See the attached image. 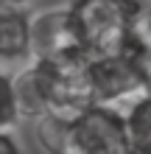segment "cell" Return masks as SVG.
<instances>
[{
	"label": "cell",
	"instance_id": "cell-4",
	"mask_svg": "<svg viewBox=\"0 0 151 154\" xmlns=\"http://www.w3.org/2000/svg\"><path fill=\"white\" fill-rule=\"evenodd\" d=\"M65 154H134L123 109L90 104L73 115L67 123Z\"/></svg>",
	"mask_w": 151,
	"mask_h": 154
},
{
	"label": "cell",
	"instance_id": "cell-2",
	"mask_svg": "<svg viewBox=\"0 0 151 154\" xmlns=\"http://www.w3.org/2000/svg\"><path fill=\"white\" fill-rule=\"evenodd\" d=\"M70 20L84 56H101L115 51H143L137 39L140 0H70Z\"/></svg>",
	"mask_w": 151,
	"mask_h": 154
},
{
	"label": "cell",
	"instance_id": "cell-3",
	"mask_svg": "<svg viewBox=\"0 0 151 154\" xmlns=\"http://www.w3.org/2000/svg\"><path fill=\"white\" fill-rule=\"evenodd\" d=\"M87 76H90L92 104L123 109L134 98L148 93L140 51H131V48L101 53V56H87Z\"/></svg>",
	"mask_w": 151,
	"mask_h": 154
},
{
	"label": "cell",
	"instance_id": "cell-12",
	"mask_svg": "<svg viewBox=\"0 0 151 154\" xmlns=\"http://www.w3.org/2000/svg\"><path fill=\"white\" fill-rule=\"evenodd\" d=\"M31 0H0V11H11V8H28Z\"/></svg>",
	"mask_w": 151,
	"mask_h": 154
},
{
	"label": "cell",
	"instance_id": "cell-8",
	"mask_svg": "<svg viewBox=\"0 0 151 154\" xmlns=\"http://www.w3.org/2000/svg\"><path fill=\"white\" fill-rule=\"evenodd\" d=\"M20 101H17V87H14V73L0 67V132H14L20 123Z\"/></svg>",
	"mask_w": 151,
	"mask_h": 154
},
{
	"label": "cell",
	"instance_id": "cell-7",
	"mask_svg": "<svg viewBox=\"0 0 151 154\" xmlns=\"http://www.w3.org/2000/svg\"><path fill=\"white\" fill-rule=\"evenodd\" d=\"M67 123H70V118H65V115H53V112L34 118L37 143L42 146V151H45V154H65Z\"/></svg>",
	"mask_w": 151,
	"mask_h": 154
},
{
	"label": "cell",
	"instance_id": "cell-10",
	"mask_svg": "<svg viewBox=\"0 0 151 154\" xmlns=\"http://www.w3.org/2000/svg\"><path fill=\"white\" fill-rule=\"evenodd\" d=\"M0 154H25L23 143L14 137V132H0Z\"/></svg>",
	"mask_w": 151,
	"mask_h": 154
},
{
	"label": "cell",
	"instance_id": "cell-1",
	"mask_svg": "<svg viewBox=\"0 0 151 154\" xmlns=\"http://www.w3.org/2000/svg\"><path fill=\"white\" fill-rule=\"evenodd\" d=\"M14 87L23 118H39L48 112L73 118L92 104L84 53L31 59L20 73H14Z\"/></svg>",
	"mask_w": 151,
	"mask_h": 154
},
{
	"label": "cell",
	"instance_id": "cell-9",
	"mask_svg": "<svg viewBox=\"0 0 151 154\" xmlns=\"http://www.w3.org/2000/svg\"><path fill=\"white\" fill-rule=\"evenodd\" d=\"M137 39L140 42H151V0L148 3H143V8H140V17H137Z\"/></svg>",
	"mask_w": 151,
	"mask_h": 154
},
{
	"label": "cell",
	"instance_id": "cell-5",
	"mask_svg": "<svg viewBox=\"0 0 151 154\" xmlns=\"http://www.w3.org/2000/svg\"><path fill=\"white\" fill-rule=\"evenodd\" d=\"M81 53L70 20V8L50 6L31 17V59H62Z\"/></svg>",
	"mask_w": 151,
	"mask_h": 154
},
{
	"label": "cell",
	"instance_id": "cell-11",
	"mask_svg": "<svg viewBox=\"0 0 151 154\" xmlns=\"http://www.w3.org/2000/svg\"><path fill=\"white\" fill-rule=\"evenodd\" d=\"M140 59H143V67H146V87H148V93H151V42L143 45Z\"/></svg>",
	"mask_w": 151,
	"mask_h": 154
},
{
	"label": "cell",
	"instance_id": "cell-6",
	"mask_svg": "<svg viewBox=\"0 0 151 154\" xmlns=\"http://www.w3.org/2000/svg\"><path fill=\"white\" fill-rule=\"evenodd\" d=\"M31 17L28 8L0 11V65L31 62Z\"/></svg>",
	"mask_w": 151,
	"mask_h": 154
}]
</instances>
